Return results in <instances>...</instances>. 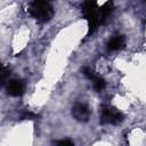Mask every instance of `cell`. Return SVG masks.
<instances>
[{
	"instance_id": "6da1fadb",
	"label": "cell",
	"mask_w": 146,
	"mask_h": 146,
	"mask_svg": "<svg viewBox=\"0 0 146 146\" xmlns=\"http://www.w3.org/2000/svg\"><path fill=\"white\" fill-rule=\"evenodd\" d=\"M29 13L36 21L46 23L54 16V8L47 1H33L29 6Z\"/></svg>"
},
{
	"instance_id": "7a4b0ae2",
	"label": "cell",
	"mask_w": 146,
	"mask_h": 146,
	"mask_svg": "<svg viewBox=\"0 0 146 146\" xmlns=\"http://www.w3.org/2000/svg\"><path fill=\"white\" fill-rule=\"evenodd\" d=\"M82 13L88 22L89 33L96 31L98 25L102 23L99 15V7L95 1H84L82 5Z\"/></svg>"
},
{
	"instance_id": "3957f363",
	"label": "cell",
	"mask_w": 146,
	"mask_h": 146,
	"mask_svg": "<svg viewBox=\"0 0 146 146\" xmlns=\"http://www.w3.org/2000/svg\"><path fill=\"white\" fill-rule=\"evenodd\" d=\"M124 120V115L117 108L105 105L100 108V119L99 122L102 124H117Z\"/></svg>"
},
{
	"instance_id": "277c9868",
	"label": "cell",
	"mask_w": 146,
	"mask_h": 146,
	"mask_svg": "<svg viewBox=\"0 0 146 146\" xmlns=\"http://www.w3.org/2000/svg\"><path fill=\"white\" fill-rule=\"evenodd\" d=\"M72 115L79 122H87L90 116L89 107L83 103H76L72 107Z\"/></svg>"
},
{
	"instance_id": "5b68a950",
	"label": "cell",
	"mask_w": 146,
	"mask_h": 146,
	"mask_svg": "<svg viewBox=\"0 0 146 146\" xmlns=\"http://www.w3.org/2000/svg\"><path fill=\"white\" fill-rule=\"evenodd\" d=\"M24 89H25V83L23 80H19V79H11L6 84L7 94L13 97H18L23 95Z\"/></svg>"
},
{
	"instance_id": "8992f818",
	"label": "cell",
	"mask_w": 146,
	"mask_h": 146,
	"mask_svg": "<svg viewBox=\"0 0 146 146\" xmlns=\"http://www.w3.org/2000/svg\"><path fill=\"white\" fill-rule=\"evenodd\" d=\"M124 43H125V38L123 35H114L107 42V49L108 50H117V49H121L124 46Z\"/></svg>"
},
{
	"instance_id": "52a82bcc",
	"label": "cell",
	"mask_w": 146,
	"mask_h": 146,
	"mask_svg": "<svg viewBox=\"0 0 146 146\" xmlns=\"http://www.w3.org/2000/svg\"><path fill=\"white\" fill-rule=\"evenodd\" d=\"M112 10H113V5H112V2H106V3H104L103 6L99 7V15H100V21H102V23L105 22V19L110 16V14L112 13Z\"/></svg>"
},
{
	"instance_id": "ba28073f",
	"label": "cell",
	"mask_w": 146,
	"mask_h": 146,
	"mask_svg": "<svg viewBox=\"0 0 146 146\" xmlns=\"http://www.w3.org/2000/svg\"><path fill=\"white\" fill-rule=\"evenodd\" d=\"M92 83H94V88H95V90H97V91H102V90L106 87V82H105V80H104L102 76H98V75L92 80Z\"/></svg>"
},
{
	"instance_id": "9c48e42d",
	"label": "cell",
	"mask_w": 146,
	"mask_h": 146,
	"mask_svg": "<svg viewBox=\"0 0 146 146\" xmlns=\"http://www.w3.org/2000/svg\"><path fill=\"white\" fill-rule=\"evenodd\" d=\"M9 75H10V70L8 67H2L0 71V79H1V84L5 86L9 81Z\"/></svg>"
},
{
	"instance_id": "30bf717a",
	"label": "cell",
	"mask_w": 146,
	"mask_h": 146,
	"mask_svg": "<svg viewBox=\"0 0 146 146\" xmlns=\"http://www.w3.org/2000/svg\"><path fill=\"white\" fill-rule=\"evenodd\" d=\"M82 73H83V74H84V75H86L88 79H90L91 81H92V80H94V79L97 76V74H96V73H95V72H94V71H92L90 67H87V66L82 68Z\"/></svg>"
},
{
	"instance_id": "8fae6325",
	"label": "cell",
	"mask_w": 146,
	"mask_h": 146,
	"mask_svg": "<svg viewBox=\"0 0 146 146\" xmlns=\"http://www.w3.org/2000/svg\"><path fill=\"white\" fill-rule=\"evenodd\" d=\"M55 146H74V144L70 139H62V140H57L55 143Z\"/></svg>"
},
{
	"instance_id": "7c38bea8",
	"label": "cell",
	"mask_w": 146,
	"mask_h": 146,
	"mask_svg": "<svg viewBox=\"0 0 146 146\" xmlns=\"http://www.w3.org/2000/svg\"><path fill=\"white\" fill-rule=\"evenodd\" d=\"M35 117H36L35 114H33V113H31V112H25L24 114L21 115V119H22V120H33V119H35Z\"/></svg>"
}]
</instances>
